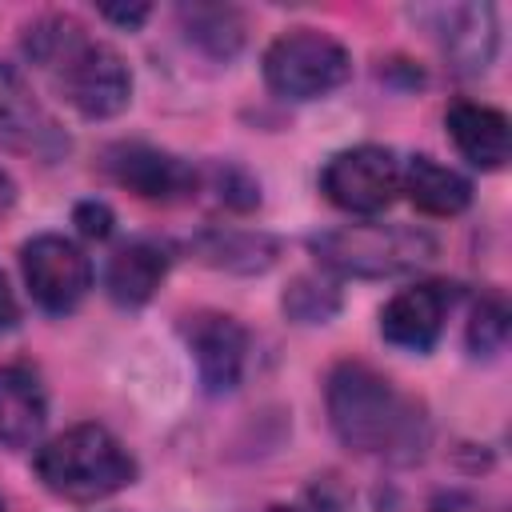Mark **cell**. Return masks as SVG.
Listing matches in <instances>:
<instances>
[{
	"label": "cell",
	"mask_w": 512,
	"mask_h": 512,
	"mask_svg": "<svg viewBox=\"0 0 512 512\" xmlns=\"http://www.w3.org/2000/svg\"><path fill=\"white\" fill-rule=\"evenodd\" d=\"M24 56L84 120H108L132 100V72L124 56L112 44L96 40L68 12H48L32 20L24 28Z\"/></svg>",
	"instance_id": "1"
},
{
	"label": "cell",
	"mask_w": 512,
	"mask_h": 512,
	"mask_svg": "<svg viewBox=\"0 0 512 512\" xmlns=\"http://www.w3.org/2000/svg\"><path fill=\"white\" fill-rule=\"evenodd\" d=\"M328 424L344 448L364 456H388L396 464L416 460L428 448V416L388 376L360 360H344L324 384Z\"/></svg>",
	"instance_id": "2"
},
{
	"label": "cell",
	"mask_w": 512,
	"mask_h": 512,
	"mask_svg": "<svg viewBox=\"0 0 512 512\" xmlns=\"http://www.w3.org/2000/svg\"><path fill=\"white\" fill-rule=\"evenodd\" d=\"M32 468L40 484L64 500L92 504L136 480L132 452L100 424H76L36 448Z\"/></svg>",
	"instance_id": "3"
},
{
	"label": "cell",
	"mask_w": 512,
	"mask_h": 512,
	"mask_svg": "<svg viewBox=\"0 0 512 512\" xmlns=\"http://www.w3.org/2000/svg\"><path fill=\"white\" fill-rule=\"evenodd\" d=\"M308 248L324 268L360 280L404 276L436 256V240L412 224H344L316 232Z\"/></svg>",
	"instance_id": "4"
},
{
	"label": "cell",
	"mask_w": 512,
	"mask_h": 512,
	"mask_svg": "<svg viewBox=\"0 0 512 512\" xmlns=\"http://www.w3.org/2000/svg\"><path fill=\"white\" fill-rule=\"evenodd\" d=\"M352 76L348 48L320 28H288L264 52V80L284 100H316Z\"/></svg>",
	"instance_id": "5"
},
{
	"label": "cell",
	"mask_w": 512,
	"mask_h": 512,
	"mask_svg": "<svg viewBox=\"0 0 512 512\" xmlns=\"http://www.w3.org/2000/svg\"><path fill=\"white\" fill-rule=\"evenodd\" d=\"M320 192L328 196V204L352 216L384 212L400 192V160L392 148H380V144L344 148L324 164Z\"/></svg>",
	"instance_id": "6"
},
{
	"label": "cell",
	"mask_w": 512,
	"mask_h": 512,
	"mask_svg": "<svg viewBox=\"0 0 512 512\" xmlns=\"http://www.w3.org/2000/svg\"><path fill=\"white\" fill-rule=\"evenodd\" d=\"M20 272H24L32 300L52 316L72 312L92 288V260L84 256V248L76 240L60 236V232L32 236L20 248Z\"/></svg>",
	"instance_id": "7"
},
{
	"label": "cell",
	"mask_w": 512,
	"mask_h": 512,
	"mask_svg": "<svg viewBox=\"0 0 512 512\" xmlns=\"http://www.w3.org/2000/svg\"><path fill=\"white\" fill-rule=\"evenodd\" d=\"M104 168L120 188H128L132 196L152 200V204L188 200L200 184V176L188 160H180L176 152L152 148V144H116L104 152Z\"/></svg>",
	"instance_id": "8"
},
{
	"label": "cell",
	"mask_w": 512,
	"mask_h": 512,
	"mask_svg": "<svg viewBox=\"0 0 512 512\" xmlns=\"http://www.w3.org/2000/svg\"><path fill=\"white\" fill-rule=\"evenodd\" d=\"M184 340L192 348V360H196V372H200V384L220 396V392H232L244 376V364H248V332L236 316H224V312H196L188 316L184 324Z\"/></svg>",
	"instance_id": "9"
},
{
	"label": "cell",
	"mask_w": 512,
	"mask_h": 512,
	"mask_svg": "<svg viewBox=\"0 0 512 512\" xmlns=\"http://www.w3.org/2000/svg\"><path fill=\"white\" fill-rule=\"evenodd\" d=\"M0 144L44 160L68 152V136L60 132V124L36 104L28 84L4 60H0Z\"/></svg>",
	"instance_id": "10"
},
{
	"label": "cell",
	"mask_w": 512,
	"mask_h": 512,
	"mask_svg": "<svg viewBox=\"0 0 512 512\" xmlns=\"http://www.w3.org/2000/svg\"><path fill=\"white\" fill-rule=\"evenodd\" d=\"M448 308H452L448 284H412L380 308V336L396 348L428 352L444 332Z\"/></svg>",
	"instance_id": "11"
},
{
	"label": "cell",
	"mask_w": 512,
	"mask_h": 512,
	"mask_svg": "<svg viewBox=\"0 0 512 512\" xmlns=\"http://www.w3.org/2000/svg\"><path fill=\"white\" fill-rule=\"evenodd\" d=\"M436 32L448 64L460 76H480L496 60V8L492 4H448L436 8Z\"/></svg>",
	"instance_id": "12"
},
{
	"label": "cell",
	"mask_w": 512,
	"mask_h": 512,
	"mask_svg": "<svg viewBox=\"0 0 512 512\" xmlns=\"http://www.w3.org/2000/svg\"><path fill=\"white\" fill-rule=\"evenodd\" d=\"M444 128L456 144V152L484 172H496L508 164L512 156V128L508 116L492 104H476V100H456L444 112Z\"/></svg>",
	"instance_id": "13"
},
{
	"label": "cell",
	"mask_w": 512,
	"mask_h": 512,
	"mask_svg": "<svg viewBox=\"0 0 512 512\" xmlns=\"http://www.w3.org/2000/svg\"><path fill=\"white\" fill-rule=\"evenodd\" d=\"M48 420V396L32 368L4 364L0 368V444L32 448Z\"/></svg>",
	"instance_id": "14"
},
{
	"label": "cell",
	"mask_w": 512,
	"mask_h": 512,
	"mask_svg": "<svg viewBox=\"0 0 512 512\" xmlns=\"http://www.w3.org/2000/svg\"><path fill=\"white\" fill-rule=\"evenodd\" d=\"M168 276V248L156 240H132L124 244L104 272V288L116 304L124 308H140L156 296V288Z\"/></svg>",
	"instance_id": "15"
},
{
	"label": "cell",
	"mask_w": 512,
	"mask_h": 512,
	"mask_svg": "<svg viewBox=\"0 0 512 512\" xmlns=\"http://www.w3.org/2000/svg\"><path fill=\"white\" fill-rule=\"evenodd\" d=\"M400 192L424 216H460L472 204V184L432 156H412L400 168Z\"/></svg>",
	"instance_id": "16"
},
{
	"label": "cell",
	"mask_w": 512,
	"mask_h": 512,
	"mask_svg": "<svg viewBox=\"0 0 512 512\" xmlns=\"http://www.w3.org/2000/svg\"><path fill=\"white\" fill-rule=\"evenodd\" d=\"M192 252L212 264V268H224V272H240V276H252V272H264L272 268V260L280 256V244L264 232H244V228H208L192 240Z\"/></svg>",
	"instance_id": "17"
},
{
	"label": "cell",
	"mask_w": 512,
	"mask_h": 512,
	"mask_svg": "<svg viewBox=\"0 0 512 512\" xmlns=\"http://www.w3.org/2000/svg\"><path fill=\"white\" fill-rule=\"evenodd\" d=\"M180 24H184L188 40L200 52L216 56V60L236 56L240 44H244V32H248L244 16L232 4H184L180 8Z\"/></svg>",
	"instance_id": "18"
},
{
	"label": "cell",
	"mask_w": 512,
	"mask_h": 512,
	"mask_svg": "<svg viewBox=\"0 0 512 512\" xmlns=\"http://www.w3.org/2000/svg\"><path fill=\"white\" fill-rule=\"evenodd\" d=\"M280 308L288 320L296 324H328L336 312H340V288L328 284L324 276H296L284 296H280Z\"/></svg>",
	"instance_id": "19"
},
{
	"label": "cell",
	"mask_w": 512,
	"mask_h": 512,
	"mask_svg": "<svg viewBox=\"0 0 512 512\" xmlns=\"http://www.w3.org/2000/svg\"><path fill=\"white\" fill-rule=\"evenodd\" d=\"M504 340H508V300L500 292H484L468 320V348L476 356H492L504 348Z\"/></svg>",
	"instance_id": "20"
},
{
	"label": "cell",
	"mask_w": 512,
	"mask_h": 512,
	"mask_svg": "<svg viewBox=\"0 0 512 512\" xmlns=\"http://www.w3.org/2000/svg\"><path fill=\"white\" fill-rule=\"evenodd\" d=\"M212 188H216L220 204H228L236 212H248V208L260 204V184L240 164H216L212 168Z\"/></svg>",
	"instance_id": "21"
},
{
	"label": "cell",
	"mask_w": 512,
	"mask_h": 512,
	"mask_svg": "<svg viewBox=\"0 0 512 512\" xmlns=\"http://www.w3.org/2000/svg\"><path fill=\"white\" fill-rule=\"evenodd\" d=\"M72 224L80 228V236L88 240H104L112 232V208L104 200H80L72 212Z\"/></svg>",
	"instance_id": "22"
},
{
	"label": "cell",
	"mask_w": 512,
	"mask_h": 512,
	"mask_svg": "<svg viewBox=\"0 0 512 512\" xmlns=\"http://www.w3.org/2000/svg\"><path fill=\"white\" fill-rule=\"evenodd\" d=\"M16 320H20V304H16V296H12V288H8V280L0 272V332L16 328Z\"/></svg>",
	"instance_id": "23"
},
{
	"label": "cell",
	"mask_w": 512,
	"mask_h": 512,
	"mask_svg": "<svg viewBox=\"0 0 512 512\" xmlns=\"http://www.w3.org/2000/svg\"><path fill=\"white\" fill-rule=\"evenodd\" d=\"M100 16L104 20H112V24H124V28H136V24H144L148 20V8L144 4H136V8H100Z\"/></svg>",
	"instance_id": "24"
},
{
	"label": "cell",
	"mask_w": 512,
	"mask_h": 512,
	"mask_svg": "<svg viewBox=\"0 0 512 512\" xmlns=\"http://www.w3.org/2000/svg\"><path fill=\"white\" fill-rule=\"evenodd\" d=\"M12 200H16V184H12L8 172H0V216L12 208Z\"/></svg>",
	"instance_id": "25"
},
{
	"label": "cell",
	"mask_w": 512,
	"mask_h": 512,
	"mask_svg": "<svg viewBox=\"0 0 512 512\" xmlns=\"http://www.w3.org/2000/svg\"><path fill=\"white\" fill-rule=\"evenodd\" d=\"M264 512H300V508H284V504H272V508H264Z\"/></svg>",
	"instance_id": "26"
},
{
	"label": "cell",
	"mask_w": 512,
	"mask_h": 512,
	"mask_svg": "<svg viewBox=\"0 0 512 512\" xmlns=\"http://www.w3.org/2000/svg\"><path fill=\"white\" fill-rule=\"evenodd\" d=\"M0 512H4V496H0Z\"/></svg>",
	"instance_id": "27"
}]
</instances>
